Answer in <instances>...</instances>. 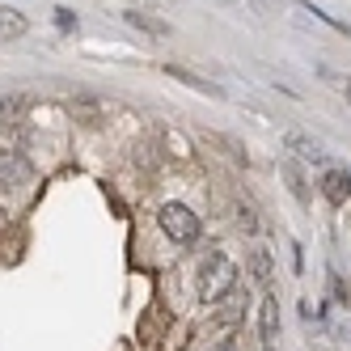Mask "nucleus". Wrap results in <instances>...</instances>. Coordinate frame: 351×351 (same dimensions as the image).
I'll list each match as a JSON object with an SVG mask.
<instances>
[{
  "label": "nucleus",
  "instance_id": "nucleus-8",
  "mask_svg": "<svg viewBox=\"0 0 351 351\" xmlns=\"http://www.w3.org/2000/svg\"><path fill=\"white\" fill-rule=\"evenodd\" d=\"M0 13H5V38H17V34H26V17H21L17 9H0Z\"/></svg>",
  "mask_w": 351,
  "mask_h": 351
},
{
  "label": "nucleus",
  "instance_id": "nucleus-9",
  "mask_svg": "<svg viewBox=\"0 0 351 351\" xmlns=\"http://www.w3.org/2000/svg\"><path fill=\"white\" fill-rule=\"evenodd\" d=\"M254 275H258V284H271V254L267 250H254Z\"/></svg>",
  "mask_w": 351,
  "mask_h": 351
},
{
  "label": "nucleus",
  "instance_id": "nucleus-1",
  "mask_svg": "<svg viewBox=\"0 0 351 351\" xmlns=\"http://www.w3.org/2000/svg\"><path fill=\"white\" fill-rule=\"evenodd\" d=\"M157 220H161V229H165V237L169 241H178V245H195L199 241V216L186 208V204H165L161 212H157Z\"/></svg>",
  "mask_w": 351,
  "mask_h": 351
},
{
  "label": "nucleus",
  "instance_id": "nucleus-5",
  "mask_svg": "<svg viewBox=\"0 0 351 351\" xmlns=\"http://www.w3.org/2000/svg\"><path fill=\"white\" fill-rule=\"evenodd\" d=\"M275 335H280V300L267 292L263 296V343H275Z\"/></svg>",
  "mask_w": 351,
  "mask_h": 351
},
{
  "label": "nucleus",
  "instance_id": "nucleus-7",
  "mask_svg": "<svg viewBox=\"0 0 351 351\" xmlns=\"http://www.w3.org/2000/svg\"><path fill=\"white\" fill-rule=\"evenodd\" d=\"M123 17H128L136 30H144V34H157V38L169 34V21H157V17H148V13H123Z\"/></svg>",
  "mask_w": 351,
  "mask_h": 351
},
{
  "label": "nucleus",
  "instance_id": "nucleus-3",
  "mask_svg": "<svg viewBox=\"0 0 351 351\" xmlns=\"http://www.w3.org/2000/svg\"><path fill=\"white\" fill-rule=\"evenodd\" d=\"M161 72H165V77H173V81H182V85H191V89H199V93H208V97H220V93H224L220 85H212V81H204V77H195V72H186V68H178V64H165Z\"/></svg>",
  "mask_w": 351,
  "mask_h": 351
},
{
  "label": "nucleus",
  "instance_id": "nucleus-11",
  "mask_svg": "<svg viewBox=\"0 0 351 351\" xmlns=\"http://www.w3.org/2000/svg\"><path fill=\"white\" fill-rule=\"evenodd\" d=\"M56 21H60V30H72V26H77V17H72V9H56Z\"/></svg>",
  "mask_w": 351,
  "mask_h": 351
},
{
  "label": "nucleus",
  "instance_id": "nucleus-6",
  "mask_svg": "<svg viewBox=\"0 0 351 351\" xmlns=\"http://www.w3.org/2000/svg\"><path fill=\"white\" fill-rule=\"evenodd\" d=\"M322 186H326V195H330L335 204H343V199H351V173H343V169H330Z\"/></svg>",
  "mask_w": 351,
  "mask_h": 351
},
{
  "label": "nucleus",
  "instance_id": "nucleus-4",
  "mask_svg": "<svg viewBox=\"0 0 351 351\" xmlns=\"http://www.w3.org/2000/svg\"><path fill=\"white\" fill-rule=\"evenodd\" d=\"M288 148H292L300 161H309V165H326L322 144H317V140H309V136H300V132H292V136H288Z\"/></svg>",
  "mask_w": 351,
  "mask_h": 351
},
{
  "label": "nucleus",
  "instance_id": "nucleus-10",
  "mask_svg": "<svg viewBox=\"0 0 351 351\" xmlns=\"http://www.w3.org/2000/svg\"><path fill=\"white\" fill-rule=\"evenodd\" d=\"M284 178H288V186H292V195L296 199H305L309 191H305V182H300V173H296V165H284Z\"/></svg>",
  "mask_w": 351,
  "mask_h": 351
},
{
  "label": "nucleus",
  "instance_id": "nucleus-2",
  "mask_svg": "<svg viewBox=\"0 0 351 351\" xmlns=\"http://www.w3.org/2000/svg\"><path fill=\"white\" fill-rule=\"evenodd\" d=\"M237 267L224 258V254H212L208 267H204V296L208 300H224V296H233L237 292Z\"/></svg>",
  "mask_w": 351,
  "mask_h": 351
},
{
  "label": "nucleus",
  "instance_id": "nucleus-13",
  "mask_svg": "<svg viewBox=\"0 0 351 351\" xmlns=\"http://www.w3.org/2000/svg\"><path fill=\"white\" fill-rule=\"evenodd\" d=\"M347 93H351V85H347Z\"/></svg>",
  "mask_w": 351,
  "mask_h": 351
},
{
  "label": "nucleus",
  "instance_id": "nucleus-12",
  "mask_svg": "<svg viewBox=\"0 0 351 351\" xmlns=\"http://www.w3.org/2000/svg\"><path fill=\"white\" fill-rule=\"evenodd\" d=\"M216 351H233V343H224V347H216Z\"/></svg>",
  "mask_w": 351,
  "mask_h": 351
}]
</instances>
